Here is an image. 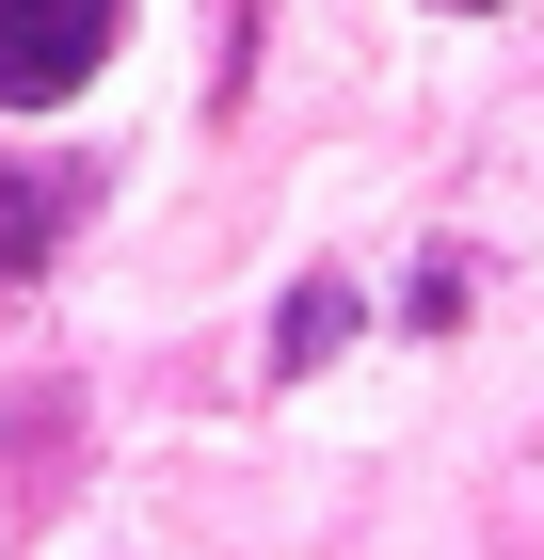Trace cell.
Returning a JSON list of instances; mask_svg holds the SVG:
<instances>
[{"label": "cell", "mask_w": 544, "mask_h": 560, "mask_svg": "<svg viewBox=\"0 0 544 560\" xmlns=\"http://www.w3.org/2000/svg\"><path fill=\"white\" fill-rule=\"evenodd\" d=\"M81 224V161H0V272H33Z\"/></svg>", "instance_id": "cell-2"}, {"label": "cell", "mask_w": 544, "mask_h": 560, "mask_svg": "<svg viewBox=\"0 0 544 560\" xmlns=\"http://www.w3.org/2000/svg\"><path fill=\"white\" fill-rule=\"evenodd\" d=\"M449 16H497V0H449Z\"/></svg>", "instance_id": "cell-4"}, {"label": "cell", "mask_w": 544, "mask_h": 560, "mask_svg": "<svg viewBox=\"0 0 544 560\" xmlns=\"http://www.w3.org/2000/svg\"><path fill=\"white\" fill-rule=\"evenodd\" d=\"M336 337H352V289H336V272H304V289H289V320H273V369H321Z\"/></svg>", "instance_id": "cell-3"}, {"label": "cell", "mask_w": 544, "mask_h": 560, "mask_svg": "<svg viewBox=\"0 0 544 560\" xmlns=\"http://www.w3.org/2000/svg\"><path fill=\"white\" fill-rule=\"evenodd\" d=\"M113 16L128 0H0V113H48L113 65Z\"/></svg>", "instance_id": "cell-1"}]
</instances>
